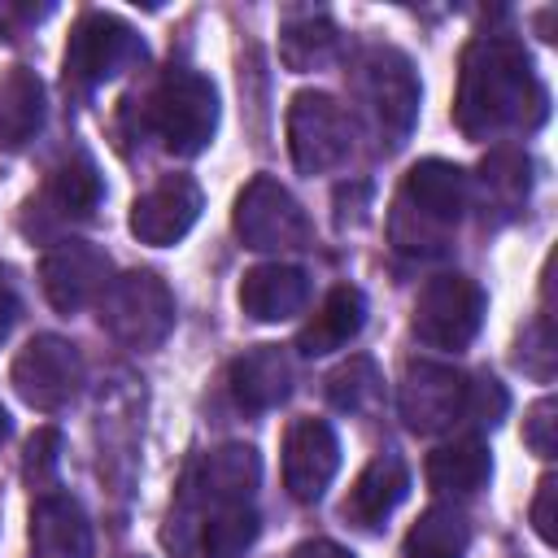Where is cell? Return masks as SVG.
Returning <instances> with one entry per match:
<instances>
[{
    "instance_id": "1",
    "label": "cell",
    "mask_w": 558,
    "mask_h": 558,
    "mask_svg": "<svg viewBox=\"0 0 558 558\" xmlns=\"http://www.w3.org/2000/svg\"><path fill=\"white\" fill-rule=\"evenodd\" d=\"M549 118V92L532 70V57L510 35H475L458 61L453 122L466 140H497L510 131H536Z\"/></svg>"
},
{
    "instance_id": "2",
    "label": "cell",
    "mask_w": 558,
    "mask_h": 558,
    "mask_svg": "<svg viewBox=\"0 0 558 558\" xmlns=\"http://www.w3.org/2000/svg\"><path fill=\"white\" fill-rule=\"evenodd\" d=\"M471 205V179L462 166L445 157L414 161L397 187L392 214H388V240L397 253L410 257H436L449 248V235L458 231L462 214Z\"/></svg>"
},
{
    "instance_id": "3",
    "label": "cell",
    "mask_w": 558,
    "mask_h": 558,
    "mask_svg": "<svg viewBox=\"0 0 558 558\" xmlns=\"http://www.w3.org/2000/svg\"><path fill=\"white\" fill-rule=\"evenodd\" d=\"M349 83H353V100H357L366 126L375 131L379 148L397 153L410 140L414 118H418V78H414L410 57L392 44H371L357 52Z\"/></svg>"
},
{
    "instance_id": "4",
    "label": "cell",
    "mask_w": 558,
    "mask_h": 558,
    "mask_svg": "<svg viewBox=\"0 0 558 558\" xmlns=\"http://www.w3.org/2000/svg\"><path fill=\"white\" fill-rule=\"evenodd\" d=\"M148 126L161 135L166 153L174 157H196L209 148L218 131V92L205 74L196 70H166L148 96Z\"/></svg>"
},
{
    "instance_id": "5",
    "label": "cell",
    "mask_w": 558,
    "mask_h": 558,
    "mask_svg": "<svg viewBox=\"0 0 558 558\" xmlns=\"http://www.w3.org/2000/svg\"><path fill=\"white\" fill-rule=\"evenodd\" d=\"M96 310L100 327L126 349H157L174 331V292L153 270H126L109 279Z\"/></svg>"
},
{
    "instance_id": "6",
    "label": "cell",
    "mask_w": 558,
    "mask_h": 558,
    "mask_svg": "<svg viewBox=\"0 0 558 558\" xmlns=\"http://www.w3.org/2000/svg\"><path fill=\"white\" fill-rule=\"evenodd\" d=\"M484 314H488L484 288L471 275L449 270V275H436V279H427L418 288V301H414V336L427 349L462 353L480 336Z\"/></svg>"
},
{
    "instance_id": "7",
    "label": "cell",
    "mask_w": 558,
    "mask_h": 558,
    "mask_svg": "<svg viewBox=\"0 0 558 558\" xmlns=\"http://www.w3.org/2000/svg\"><path fill=\"white\" fill-rule=\"evenodd\" d=\"M353 122L331 92H296L288 105V153L301 174H327L349 161Z\"/></svg>"
},
{
    "instance_id": "8",
    "label": "cell",
    "mask_w": 558,
    "mask_h": 558,
    "mask_svg": "<svg viewBox=\"0 0 558 558\" xmlns=\"http://www.w3.org/2000/svg\"><path fill=\"white\" fill-rule=\"evenodd\" d=\"M231 222L244 248H257V253H288L310 244V218L301 201L270 174H253L244 183V192L235 196Z\"/></svg>"
},
{
    "instance_id": "9",
    "label": "cell",
    "mask_w": 558,
    "mask_h": 558,
    "mask_svg": "<svg viewBox=\"0 0 558 558\" xmlns=\"http://www.w3.org/2000/svg\"><path fill=\"white\" fill-rule=\"evenodd\" d=\"M9 379H13V392H17L31 410L52 414V410L70 405V401L83 392L87 366H83V353H78L65 336L44 331V336H31V340L17 349Z\"/></svg>"
},
{
    "instance_id": "10",
    "label": "cell",
    "mask_w": 558,
    "mask_h": 558,
    "mask_svg": "<svg viewBox=\"0 0 558 558\" xmlns=\"http://www.w3.org/2000/svg\"><path fill=\"white\" fill-rule=\"evenodd\" d=\"M144 61V39L113 13H83L74 26H70V39H65V83L74 87H100L109 83L113 74H122L126 65Z\"/></svg>"
},
{
    "instance_id": "11",
    "label": "cell",
    "mask_w": 558,
    "mask_h": 558,
    "mask_svg": "<svg viewBox=\"0 0 558 558\" xmlns=\"http://www.w3.org/2000/svg\"><path fill=\"white\" fill-rule=\"evenodd\" d=\"M262 484V458L253 445H218L209 453H201L179 488V519L192 514L201 519L205 510L218 506H235V501H253Z\"/></svg>"
},
{
    "instance_id": "12",
    "label": "cell",
    "mask_w": 558,
    "mask_h": 558,
    "mask_svg": "<svg viewBox=\"0 0 558 558\" xmlns=\"http://www.w3.org/2000/svg\"><path fill=\"white\" fill-rule=\"evenodd\" d=\"M109 279H113L109 253L87 244V240H61L39 262V288H44L48 305L61 310V314H78L92 301H100Z\"/></svg>"
},
{
    "instance_id": "13",
    "label": "cell",
    "mask_w": 558,
    "mask_h": 558,
    "mask_svg": "<svg viewBox=\"0 0 558 558\" xmlns=\"http://www.w3.org/2000/svg\"><path fill=\"white\" fill-rule=\"evenodd\" d=\"M462 392L466 375L445 362H410L397 388V410L410 432L436 436L453 423H462Z\"/></svg>"
},
{
    "instance_id": "14",
    "label": "cell",
    "mask_w": 558,
    "mask_h": 558,
    "mask_svg": "<svg viewBox=\"0 0 558 558\" xmlns=\"http://www.w3.org/2000/svg\"><path fill=\"white\" fill-rule=\"evenodd\" d=\"M201 205H205V196H201L196 179H187V174H166V179H157L144 196H135V205H131V235H135L140 244H153V248L179 244V240L196 227Z\"/></svg>"
},
{
    "instance_id": "15",
    "label": "cell",
    "mask_w": 558,
    "mask_h": 558,
    "mask_svg": "<svg viewBox=\"0 0 558 558\" xmlns=\"http://www.w3.org/2000/svg\"><path fill=\"white\" fill-rule=\"evenodd\" d=\"M340 471V440L327 418H296L283 436V488L292 501H318Z\"/></svg>"
},
{
    "instance_id": "16",
    "label": "cell",
    "mask_w": 558,
    "mask_h": 558,
    "mask_svg": "<svg viewBox=\"0 0 558 558\" xmlns=\"http://www.w3.org/2000/svg\"><path fill=\"white\" fill-rule=\"evenodd\" d=\"M31 549L35 558H92V519L70 493H39L31 506Z\"/></svg>"
},
{
    "instance_id": "17",
    "label": "cell",
    "mask_w": 558,
    "mask_h": 558,
    "mask_svg": "<svg viewBox=\"0 0 558 558\" xmlns=\"http://www.w3.org/2000/svg\"><path fill=\"white\" fill-rule=\"evenodd\" d=\"M310 301V275L288 262H262L248 266L240 279V310L253 323H283L301 314Z\"/></svg>"
},
{
    "instance_id": "18",
    "label": "cell",
    "mask_w": 558,
    "mask_h": 558,
    "mask_svg": "<svg viewBox=\"0 0 558 558\" xmlns=\"http://www.w3.org/2000/svg\"><path fill=\"white\" fill-rule=\"evenodd\" d=\"M405 493H410V466L397 453H375L357 471V480H353V488H349V497H344L340 510H344V519L353 527L375 532L405 501Z\"/></svg>"
},
{
    "instance_id": "19",
    "label": "cell",
    "mask_w": 558,
    "mask_h": 558,
    "mask_svg": "<svg viewBox=\"0 0 558 558\" xmlns=\"http://www.w3.org/2000/svg\"><path fill=\"white\" fill-rule=\"evenodd\" d=\"M227 388L244 410H275L292 397V357L283 344H257L227 371Z\"/></svg>"
},
{
    "instance_id": "20",
    "label": "cell",
    "mask_w": 558,
    "mask_h": 558,
    "mask_svg": "<svg viewBox=\"0 0 558 558\" xmlns=\"http://www.w3.org/2000/svg\"><path fill=\"white\" fill-rule=\"evenodd\" d=\"M532 187V161L519 148H493L480 161V179H475V196H480V218L484 227H506L510 218H519L523 201Z\"/></svg>"
},
{
    "instance_id": "21",
    "label": "cell",
    "mask_w": 558,
    "mask_h": 558,
    "mask_svg": "<svg viewBox=\"0 0 558 558\" xmlns=\"http://www.w3.org/2000/svg\"><path fill=\"white\" fill-rule=\"evenodd\" d=\"M362 327H366V296H362V288L340 283V288H331L323 296V305L296 331V349L305 357H323V353H336L349 340H357Z\"/></svg>"
},
{
    "instance_id": "22",
    "label": "cell",
    "mask_w": 558,
    "mask_h": 558,
    "mask_svg": "<svg viewBox=\"0 0 558 558\" xmlns=\"http://www.w3.org/2000/svg\"><path fill=\"white\" fill-rule=\"evenodd\" d=\"M48 100H44V83L35 70L13 65L0 74V153H17L26 148L39 126H44Z\"/></svg>"
},
{
    "instance_id": "23",
    "label": "cell",
    "mask_w": 558,
    "mask_h": 558,
    "mask_svg": "<svg viewBox=\"0 0 558 558\" xmlns=\"http://www.w3.org/2000/svg\"><path fill=\"white\" fill-rule=\"evenodd\" d=\"M488 475H493V458L480 436H458L427 453V484L440 497H471L488 484Z\"/></svg>"
},
{
    "instance_id": "24",
    "label": "cell",
    "mask_w": 558,
    "mask_h": 558,
    "mask_svg": "<svg viewBox=\"0 0 558 558\" xmlns=\"http://www.w3.org/2000/svg\"><path fill=\"white\" fill-rule=\"evenodd\" d=\"M471 523L458 506H427L405 532V558H466Z\"/></svg>"
},
{
    "instance_id": "25",
    "label": "cell",
    "mask_w": 558,
    "mask_h": 558,
    "mask_svg": "<svg viewBox=\"0 0 558 558\" xmlns=\"http://www.w3.org/2000/svg\"><path fill=\"white\" fill-rule=\"evenodd\" d=\"M100 174H96V161L74 153L65 157L52 174H48V187H44V205H52L57 218H92L96 205H100Z\"/></svg>"
},
{
    "instance_id": "26",
    "label": "cell",
    "mask_w": 558,
    "mask_h": 558,
    "mask_svg": "<svg viewBox=\"0 0 558 558\" xmlns=\"http://www.w3.org/2000/svg\"><path fill=\"white\" fill-rule=\"evenodd\" d=\"M201 549L209 558H235L244 554L257 532H262V514L253 510V501H235V506H218V510H205L201 519Z\"/></svg>"
},
{
    "instance_id": "27",
    "label": "cell",
    "mask_w": 558,
    "mask_h": 558,
    "mask_svg": "<svg viewBox=\"0 0 558 558\" xmlns=\"http://www.w3.org/2000/svg\"><path fill=\"white\" fill-rule=\"evenodd\" d=\"M279 57L288 70H323L336 57V26L327 17H296L279 31Z\"/></svg>"
},
{
    "instance_id": "28",
    "label": "cell",
    "mask_w": 558,
    "mask_h": 558,
    "mask_svg": "<svg viewBox=\"0 0 558 558\" xmlns=\"http://www.w3.org/2000/svg\"><path fill=\"white\" fill-rule=\"evenodd\" d=\"M379 384H384V379H379V366H375L366 353H357V357L340 362V366L327 375V401H331L336 410H344V414H362V410L375 405Z\"/></svg>"
},
{
    "instance_id": "29",
    "label": "cell",
    "mask_w": 558,
    "mask_h": 558,
    "mask_svg": "<svg viewBox=\"0 0 558 558\" xmlns=\"http://www.w3.org/2000/svg\"><path fill=\"white\" fill-rule=\"evenodd\" d=\"M510 410V392L501 379H493L488 371L480 375H466V392H462V418L466 423H480V427H493L501 423Z\"/></svg>"
},
{
    "instance_id": "30",
    "label": "cell",
    "mask_w": 558,
    "mask_h": 558,
    "mask_svg": "<svg viewBox=\"0 0 558 558\" xmlns=\"http://www.w3.org/2000/svg\"><path fill=\"white\" fill-rule=\"evenodd\" d=\"M57 471H61V432L57 427H39L22 449V480L31 488L48 493L57 484Z\"/></svg>"
},
{
    "instance_id": "31",
    "label": "cell",
    "mask_w": 558,
    "mask_h": 558,
    "mask_svg": "<svg viewBox=\"0 0 558 558\" xmlns=\"http://www.w3.org/2000/svg\"><path fill=\"white\" fill-rule=\"evenodd\" d=\"M523 440H527V449H532L536 458H554V449H558V401H554V397H541V401L527 410V418H523Z\"/></svg>"
},
{
    "instance_id": "32",
    "label": "cell",
    "mask_w": 558,
    "mask_h": 558,
    "mask_svg": "<svg viewBox=\"0 0 558 558\" xmlns=\"http://www.w3.org/2000/svg\"><path fill=\"white\" fill-rule=\"evenodd\" d=\"M554 501H558V480H554V475H541L536 497H532V527H536V536H541L545 545L558 541V527H554V523H558Z\"/></svg>"
},
{
    "instance_id": "33",
    "label": "cell",
    "mask_w": 558,
    "mask_h": 558,
    "mask_svg": "<svg viewBox=\"0 0 558 558\" xmlns=\"http://www.w3.org/2000/svg\"><path fill=\"white\" fill-rule=\"evenodd\" d=\"M13 323H17V283L9 266H0V340L13 331Z\"/></svg>"
},
{
    "instance_id": "34",
    "label": "cell",
    "mask_w": 558,
    "mask_h": 558,
    "mask_svg": "<svg viewBox=\"0 0 558 558\" xmlns=\"http://www.w3.org/2000/svg\"><path fill=\"white\" fill-rule=\"evenodd\" d=\"M292 558H353L344 545H336V541H301L296 549H292Z\"/></svg>"
},
{
    "instance_id": "35",
    "label": "cell",
    "mask_w": 558,
    "mask_h": 558,
    "mask_svg": "<svg viewBox=\"0 0 558 558\" xmlns=\"http://www.w3.org/2000/svg\"><path fill=\"white\" fill-rule=\"evenodd\" d=\"M9 432H13V423H9V410H4V405H0V445H4V440H9Z\"/></svg>"
}]
</instances>
